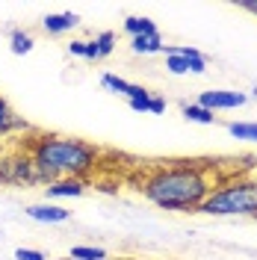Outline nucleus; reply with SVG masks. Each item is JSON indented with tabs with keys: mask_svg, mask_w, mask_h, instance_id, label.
<instances>
[{
	"mask_svg": "<svg viewBox=\"0 0 257 260\" xmlns=\"http://www.w3.org/2000/svg\"><path fill=\"white\" fill-rule=\"evenodd\" d=\"M163 56H166V71L169 74H175V77H183V74H189V62L177 53V48H163Z\"/></svg>",
	"mask_w": 257,
	"mask_h": 260,
	"instance_id": "dca6fc26",
	"label": "nucleus"
},
{
	"mask_svg": "<svg viewBox=\"0 0 257 260\" xmlns=\"http://www.w3.org/2000/svg\"><path fill=\"white\" fill-rule=\"evenodd\" d=\"M151 98H154V92L145 89L142 95L133 98V101H127V104H130V110H136V113H148V110H151Z\"/></svg>",
	"mask_w": 257,
	"mask_h": 260,
	"instance_id": "aec40b11",
	"label": "nucleus"
},
{
	"mask_svg": "<svg viewBox=\"0 0 257 260\" xmlns=\"http://www.w3.org/2000/svg\"><path fill=\"white\" fill-rule=\"evenodd\" d=\"M33 48H36V39H33L30 30H12L9 32V50H12L15 56H27V53H33Z\"/></svg>",
	"mask_w": 257,
	"mask_h": 260,
	"instance_id": "4468645a",
	"label": "nucleus"
},
{
	"mask_svg": "<svg viewBox=\"0 0 257 260\" xmlns=\"http://www.w3.org/2000/svg\"><path fill=\"white\" fill-rule=\"evenodd\" d=\"M195 104H201L210 113H231V110H240L248 104V95L245 92H237V89H207L201 92Z\"/></svg>",
	"mask_w": 257,
	"mask_h": 260,
	"instance_id": "39448f33",
	"label": "nucleus"
},
{
	"mask_svg": "<svg viewBox=\"0 0 257 260\" xmlns=\"http://www.w3.org/2000/svg\"><path fill=\"white\" fill-rule=\"evenodd\" d=\"M177 53L189 62V74H204L207 71V59H204V53L195 48H186V45H177Z\"/></svg>",
	"mask_w": 257,
	"mask_h": 260,
	"instance_id": "6ab92c4d",
	"label": "nucleus"
},
{
	"mask_svg": "<svg viewBox=\"0 0 257 260\" xmlns=\"http://www.w3.org/2000/svg\"><path fill=\"white\" fill-rule=\"evenodd\" d=\"M237 9H245V12L257 15V0H240V3H237Z\"/></svg>",
	"mask_w": 257,
	"mask_h": 260,
	"instance_id": "b1692460",
	"label": "nucleus"
},
{
	"mask_svg": "<svg viewBox=\"0 0 257 260\" xmlns=\"http://www.w3.org/2000/svg\"><path fill=\"white\" fill-rule=\"evenodd\" d=\"M228 133L240 142H257V121H228Z\"/></svg>",
	"mask_w": 257,
	"mask_h": 260,
	"instance_id": "a211bd4d",
	"label": "nucleus"
},
{
	"mask_svg": "<svg viewBox=\"0 0 257 260\" xmlns=\"http://www.w3.org/2000/svg\"><path fill=\"white\" fill-rule=\"evenodd\" d=\"M27 216L33 222H42V225H62L71 219V210H65L62 204H53V201H45V204H30L27 207Z\"/></svg>",
	"mask_w": 257,
	"mask_h": 260,
	"instance_id": "423d86ee",
	"label": "nucleus"
},
{
	"mask_svg": "<svg viewBox=\"0 0 257 260\" xmlns=\"http://www.w3.org/2000/svg\"><path fill=\"white\" fill-rule=\"evenodd\" d=\"M24 151L33 157L45 183L59 178L89 180L101 162V151L92 142L77 136H59V133H36L24 142Z\"/></svg>",
	"mask_w": 257,
	"mask_h": 260,
	"instance_id": "f03ea898",
	"label": "nucleus"
},
{
	"mask_svg": "<svg viewBox=\"0 0 257 260\" xmlns=\"http://www.w3.org/2000/svg\"><path fill=\"white\" fill-rule=\"evenodd\" d=\"M86 189H89V180H83V178H59V180H50L45 186L48 198H53V201L80 198V195H86Z\"/></svg>",
	"mask_w": 257,
	"mask_h": 260,
	"instance_id": "0eeeda50",
	"label": "nucleus"
},
{
	"mask_svg": "<svg viewBox=\"0 0 257 260\" xmlns=\"http://www.w3.org/2000/svg\"><path fill=\"white\" fill-rule=\"evenodd\" d=\"M166 42H163L160 32H151V36H139V39H130V50L139 53V56H151V53H163Z\"/></svg>",
	"mask_w": 257,
	"mask_h": 260,
	"instance_id": "f8f14e48",
	"label": "nucleus"
},
{
	"mask_svg": "<svg viewBox=\"0 0 257 260\" xmlns=\"http://www.w3.org/2000/svg\"><path fill=\"white\" fill-rule=\"evenodd\" d=\"M101 89H107V92H113V95H121L133 101V98H139L145 92V86H136V83L124 80V77H118L113 71H107V74H101Z\"/></svg>",
	"mask_w": 257,
	"mask_h": 260,
	"instance_id": "1a4fd4ad",
	"label": "nucleus"
},
{
	"mask_svg": "<svg viewBox=\"0 0 257 260\" xmlns=\"http://www.w3.org/2000/svg\"><path fill=\"white\" fill-rule=\"evenodd\" d=\"M216 166L207 160H166L142 169L139 192L145 201L169 213H198L207 195L219 186Z\"/></svg>",
	"mask_w": 257,
	"mask_h": 260,
	"instance_id": "f257e3e1",
	"label": "nucleus"
},
{
	"mask_svg": "<svg viewBox=\"0 0 257 260\" xmlns=\"http://www.w3.org/2000/svg\"><path fill=\"white\" fill-rule=\"evenodd\" d=\"M113 50H115V32L113 30L98 32L92 39H86V62H101V59L113 56Z\"/></svg>",
	"mask_w": 257,
	"mask_h": 260,
	"instance_id": "6e6552de",
	"label": "nucleus"
},
{
	"mask_svg": "<svg viewBox=\"0 0 257 260\" xmlns=\"http://www.w3.org/2000/svg\"><path fill=\"white\" fill-rule=\"evenodd\" d=\"M65 50H68V56L86 59V39H71V42L65 45Z\"/></svg>",
	"mask_w": 257,
	"mask_h": 260,
	"instance_id": "4be33fe9",
	"label": "nucleus"
},
{
	"mask_svg": "<svg viewBox=\"0 0 257 260\" xmlns=\"http://www.w3.org/2000/svg\"><path fill=\"white\" fill-rule=\"evenodd\" d=\"M251 98H257V86H254V89H251Z\"/></svg>",
	"mask_w": 257,
	"mask_h": 260,
	"instance_id": "393cba45",
	"label": "nucleus"
},
{
	"mask_svg": "<svg viewBox=\"0 0 257 260\" xmlns=\"http://www.w3.org/2000/svg\"><path fill=\"white\" fill-rule=\"evenodd\" d=\"M198 213L216 216V219H231V216L257 219V178H251V175L222 178Z\"/></svg>",
	"mask_w": 257,
	"mask_h": 260,
	"instance_id": "7ed1b4c3",
	"label": "nucleus"
},
{
	"mask_svg": "<svg viewBox=\"0 0 257 260\" xmlns=\"http://www.w3.org/2000/svg\"><path fill=\"white\" fill-rule=\"evenodd\" d=\"M15 260H48L45 251H39V248H15Z\"/></svg>",
	"mask_w": 257,
	"mask_h": 260,
	"instance_id": "412c9836",
	"label": "nucleus"
},
{
	"mask_svg": "<svg viewBox=\"0 0 257 260\" xmlns=\"http://www.w3.org/2000/svg\"><path fill=\"white\" fill-rule=\"evenodd\" d=\"M124 32H127L130 39H139V36H151V32H160V30H157V24L151 18L130 15V18H124Z\"/></svg>",
	"mask_w": 257,
	"mask_h": 260,
	"instance_id": "ddd939ff",
	"label": "nucleus"
},
{
	"mask_svg": "<svg viewBox=\"0 0 257 260\" xmlns=\"http://www.w3.org/2000/svg\"><path fill=\"white\" fill-rule=\"evenodd\" d=\"M42 27H45L48 36H65L74 27H80V15L77 12H53V15L42 18Z\"/></svg>",
	"mask_w": 257,
	"mask_h": 260,
	"instance_id": "9d476101",
	"label": "nucleus"
},
{
	"mask_svg": "<svg viewBox=\"0 0 257 260\" xmlns=\"http://www.w3.org/2000/svg\"><path fill=\"white\" fill-rule=\"evenodd\" d=\"M68 260H110V251L101 245H71Z\"/></svg>",
	"mask_w": 257,
	"mask_h": 260,
	"instance_id": "f3484780",
	"label": "nucleus"
},
{
	"mask_svg": "<svg viewBox=\"0 0 257 260\" xmlns=\"http://www.w3.org/2000/svg\"><path fill=\"white\" fill-rule=\"evenodd\" d=\"M27 130H30V124L12 113V107H9L6 98H0V139H9V136H15V133H27Z\"/></svg>",
	"mask_w": 257,
	"mask_h": 260,
	"instance_id": "9b49d317",
	"label": "nucleus"
},
{
	"mask_svg": "<svg viewBox=\"0 0 257 260\" xmlns=\"http://www.w3.org/2000/svg\"><path fill=\"white\" fill-rule=\"evenodd\" d=\"M166 107H169V104H166V98H160V95H154V98H151V110H148V113L160 115V113H166Z\"/></svg>",
	"mask_w": 257,
	"mask_h": 260,
	"instance_id": "5701e85b",
	"label": "nucleus"
},
{
	"mask_svg": "<svg viewBox=\"0 0 257 260\" xmlns=\"http://www.w3.org/2000/svg\"><path fill=\"white\" fill-rule=\"evenodd\" d=\"M0 183H6V186H48L42 172L36 169L33 157L24 151V145L0 151Z\"/></svg>",
	"mask_w": 257,
	"mask_h": 260,
	"instance_id": "20e7f679",
	"label": "nucleus"
},
{
	"mask_svg": "<svg viewBox=\"0 0 257 260\" xmlns=\"http://www.w3.org/2000/svg\"><path fill=\"white\" fill-rule=\"evenodd\" d=\"M180 113H183L186 121H192V124H216V121H219L216 113L204 110L201 104H183V107H180Z\"/></svg>",
	"mask_w": 257,
	"mask_h": 260,
	"instance_id": "2eb2a0df",
	"label": "nucleus"
}]
</instances>
